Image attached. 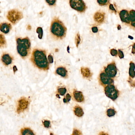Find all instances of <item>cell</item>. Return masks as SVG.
Returning <instances> with one entry per match:
<instances>
[{
    "mask_svg": "<svg viewBox=\"0 0 135 135\" xmlns=\"http://www.w3.org/2000/svg\"><path fill=\"white\" fill-rule=\"evenodd\" d=\"M31 61L36 67L39 69L43 71L49 69V63L44 50L38 49L34 50L31 57Z\"/></svg>",
    "mask_w": 135,
    "mask_h": 135,
    "instance_id": "1",
    "label": "cell"
},
{
    "mask_svg": "<svg viewBox=\"0 0 135 135\" xmlns=\"http://www.w3.org/2000/svg\"><path fill=\"white\" fill-rule=\"evenodd\" d=\"M50 30L53 37L58 39H62L66 36L67 28L57 17H55L52 21Z\"/></svg>",
    "mask_w": 135,
    "mask_h": 135,
    "instance_id": "2",
    "label": "cell"
},
{
    "mask_svg": "<svg viewBox=\"0 0 135 135\" xmlns=\"http://www.w3.org/2000/svg\"><path fill=\"white\" fill-rule=\"evenodd\" d=\"M17 51L22 58H25L29 56L31 52V46L30 39L28 37L16 39Z\"/></svg>",
    "mask_w": 135,
    "mask_h": 135,
    "instance_id": "3",
    "label": "cell"
},
{
    "mask_svg": "<svg viewBox=\"0 0 135 135\" xmlns=\"http://www.w3.org/2000/svg\"><path fill=\"white\" fill-rule=\"evenodd\" d=\"M23 18L22 13L18 10H11L8 12L7 15L8 20L14 24L17 23Z\"/></svg>",
    "mask_w": 135,
    "mask_h": 135,
    "instance_id": "4",
    "label": "cell"
},
{
    "mask_svg": "<svg viewBox=\"0 0 135 135\" xmlns=\"http://www.w3.org/2000/svg\"><path fill=\"white\" fill-rule=\"evenodd\" d=\"M105 92L106 96L112 100H115L118 97V91L113 85L107 86L105 88Z\"/></svg>",
    "mask_w": 135,
    "mask_h": 135,
    "instance_id": "5",
    "label": "cell"
},
{
    "mask_svg": "<svg viewBox=\"0 0 135 135\" xmlns=\"http://www.w3.org/2000/svg\"><path fill=\"white\" fill-rule=\"evenodd\" d=\"M69 4L72 9L80 12H84L86 6L84 1L80 0H71L69 1Z\"/></svg>",
    "mask_w": 135,
    "mask_h": 135,
    "instance_id": "6",
    "label": "cell"
},
{
    "mask_svg": "<svg viewBox=\"0 0 135 135\" xmlns=\"http://www.w3.org/2000/svg\"><path fill=\"white\" fill-rule=\"evenodd\" d=\"M30 101L26 97H22L18 101L16 111L18 114L25 111L28 107L30 104Z\"/></svg>",
    "mask_w": 135,
    "mask_h": 135,
    "instance_id": "7",
    "label": "cell"
},
{
    "mask_svg": "<svg viewBox=\"0 0 135 135\" xmlns=\"http://www.w3.org/2000/svg\"><path fill=\"white\" fill-rule=\"evenodd\" d=\"M105 73L111 78L114 77L117 73V69L113 63L109 64L105 70Z\"/></svg>",
    "mask_w": 135,
    "mask_h": 135,
    "instance_id": "8",
    "label": "cell"
},
{
    "mask_svg": "<svg viewBox=\"0 0 135 135\" xmlns=\"http://www.w3.org/2000/svg\"><path fill=\"white\" fill-rule=\"evenodd\" d=\"M100 80L102 83L104 85H110L114 82L113 80L104 73L101 74Z\"/></svg>",
    "mask_w": 135,
    "mask_h": 135,
    "instance_id": "9",
    "label": "cell"
},
{
    "mask_svg": "<svg viewBox=\"0 0 135 135\" xmlns=\"http://www.w3.org/2000/svg\"><path fill=\"white\" fill-rule=\"evenodd\" d=\"M121 20L122 21L126 23H128L130 22V16L128 12L126 10H122L120 11L119 14Z\"/></svg>",
    "mask_w": 135,
    "mask_h": 135,
    "instance_id": "10",
    "label": "cell"
},
{
    "mask_svg": "<svg viewBox=\"0 0 135 135\" xmlns=\"http://www.w3.org/2000/svg\"><path fill=\"white\" fill-rule=\"evenodd\" d=\"M73 96L74 100L78 102H82L84 100V95L80 91L74 90L73 92Z\"/></svg>",
    "mask_w": 135,
    "mask_h": 135,
    "instance_id": "11",
    "label": "cell"
},
{
    "mask_svg": "<svg viewBox=\"0 0 135 135\" xmlns=\"http://www.w3.org/2000/svg\"><path fill=\"white\" fill-rule=\"evenodd\" d=\"M12 26L10 24L7 23H2L0 24V31L3 33L7 34L11 30Z\"/></svg>",
    "mask_w": 135,
    "mask_h": 135,
    "instance_id": "12",
    "label": "cell"
},
{
    "mask_svg": "<svg viewBox=\"0 0 135 135\" xmlns=\"http://www.w3.org/2000/svg\"><path fill=\"white\" fill-rule=\"evenodd\" d=\"M1 60L4 64L7 66L12 63V59L9 54L5 53L2 55Z\"/></svg>",
    "mask_w": 135,
    "mask_h": 135,
    "instance_id": "13",
    "label": "cell"
},
{
    "mask_svg": "<svg viewBox=\"0 0 135 135\" xmlns=\"http://www.w3.org/2000/svg\"><path fill=\"white\" fill-rule=\"evenodd\" d=\"M56 72L57 74L63 77H67L68 76L67 70L64 67H58L56 70Z\"/></svg>",
    "mask_w": 135,
    "mask_h": 135,
    "instance_id": "14",
    "label": "cell"
},
{
    "mask_svg": "<svg viewBox=\"0 0 135 135\" xmlns=\"http://www.w3.org/2000/svg\"><path fill=\"white\" fill-rule=\"evenodd\" d=\"M74 114L78 117H81L84 115V111L81 107L79 106H76L74 108Z\"/></svg>",
    "mask_w": 135,
    "mask_h": 135,
    "instance_id": "15",
    "label": "cell"
},
{
    "mask_svg": "<svg viewBox=\"0 0 135 135\" xmlns=\"http://www.w3.org/2000/svg\"><path fill=\"white\" fill-rule=\"evenodd\" d=\"M20 135H35L30 128H24L20 130Z\"/></svg>",
    "mask_w": 135,
    "mask_h": 135,
    "instance_id": "16",
    "label": "cell"
},
{
    "mask_svg": "<svg viewBox=\"0 0 135 135\" xmlns=\"http://www.w3.org/2000/svg\"><path fill=\"white\" fill-rule=\"evenodd\" d=\"M81 72L83 76L86 78H89L92 75L90 70L86 67H82L81 69Z\"/></svg>",
    "mask_w": 135,
    "mask_h": 135,
    "instance_id": "17",
    "label": "cell"
},
{
    "mask_svg": "<svg viewBox=\"0 0 135 135\" xmlns=\"http://www.w3.org/2000/svg\"><path fill=\"white\" fill-rule=\"evenodd\" d=\"M130 67L129 69V74L130 76L132 78H134L135 77V65L134 63L131 62L130 64Z\"/></svg>",
    "mask_w": 135,
    "mask_h": 135,
    "instance_id": "18",
    "label": "cell"
},
{
    "mask_svg": "<svg viewBox=\"0 0 135 135\" xmlns=\"http://www.w3.org/2000/svg\"><path fill=\"white\" fill-rule=\"evenodd\" d=\"M94 19L97 22H102L104 20V16L103 14L99 12H97L95 14L94 16Z\"/></svg>",
    "mask_w": 135,
    "mask_h": 135,
    "instance_id": "19",
    "label": "cell"
},
{
    "mask_svg": "<svg viewBox=\"0 0 135 135\" xmlns=\"http://www.w3.org/2000/svg\"><path fill=\"white\" fill-rule=\"evenodd\" d=\"M130 19L131 21V25L135 27V11L132 10L130 12Z\"/></svg>",
    "mask_w": 135,
    "mask_h": 135,
    "instance_id": "20",
    "label": "cell"
},
{
    "mask_svg": "<svg viewBox=\"0 0 135 135\" xmlns=\"http://www.w3.org/2000/svg\"><path fill=\"white\" fill-rule=\"evenodd\" d=\"M116 111L114 109L110 108L107 109V114L109 117L114 116L116 114Z\"/></svg>",
    "mask_w": 135,
    "mask_h": 135,
    "instance_id": "21",
    "label": "cell"
},
{
    "mask_svg": "<svg viewBox=\"0 0 135 135\" xmlns=\"http://www.w3.org/2000/svg\"><path fill=\"white\" fill-rule=\"evenodd\" d=\"M67 90L65 88H59L58 89V92L60 95H63L66 93Z\"/></svg>",
    "mask_w": 135,
    "mask_h": 135,
    "instance_id": "22",
    "label": "cell"
},
{
    "mask_svg": "<svg viewBox=\"0 0 135 135\" xmlns=\"http://www.w3.org/2000/svg\"><path fill=\"white\" fill-rule=\"evenodd\" d=\"M37 32L39 34V38L40 39H42L43 36V30L42 28L41 27H38L37 30Z\"/></svg>",
    "mask_w": 135,
    "mask_h": 135,
    "instance_id": "23",
    "label": "cell"
},
{
    "mask_svg": "<svg viewBox=\"0 0 135 135\" xmlns=\"http://www.w3.org/2000/svg\"><path fill=\"white\" fill-rule=\"evenodd\" d=\"M0 47H2V46L4 47L6 44L5 39L4 38V36L2 35H0Z\"/></svg>",
    "mask_w": 135,
    "mask_h": 135,
    "instance_id": "24",
    "label": "cell"
},
{
    "mask_svg": "<svg viewBox=\"0 0 135 135\" xmlns=\"http://www.w3.org/2000/svg\"><path fill=\"white\" fill-rule=\"evenodd\" d=\"M71 99V96L70 95L69 93H67L65 97L63 99V102L64 103H68L70 101Z\"/></svg>",
    "mask_w": 135,
    "mask_h": 135,
    "instance_id": "25",
    "label": "cell"
},
{
    "mask_svg": "<svg viewBox=\"0 0 135 135\" xmlns=\"http://www.w3.org/2000/svg\"><path fill=\"white\" fill-rule=\"evenodd\" d=\"M82 132L79 130L74 128L71 135H82Z\"/></svg>",
    "mask_w": 135,
    "mask_h": 135,
    "instance_id": "26",
    "label": "cell"
},
{
    "mask_svg": "<svg viewBox=\"0 0 135 135\" xmlns=\"http://www.w3.org/2000/svg\"><path fill=\"white\" fill-rule=\"evenodd\" d=\"M76 44V46L78 47V45L79 44L80 42L81 41V39H80V36L79 33H78L76 35V37L75 39Z\"/></svg>",
    "mask_w": 135,
    "mask_h": 135,
    "instance_id": "27",
    "label": "cell"
},
{
    "mask_svg": "<svg viewBox=\"0 0 135 135\" xmlns=\"http://www.w3.org/2000/svg\"><path fill=\"white\" fill-rule=\"evenodd\" d=\"M43 124L45 128H49L50 126V122L49 120H45L43 121Z\"/></svg>",
    "mask_w": 135,
    "mask_h": 135,
    "instance_id": "28",
    "label": "cell"
},
{
    "mask_svg": "<svg viewBox=\"0 0 135 135\" xmlns=\"http://www.w3.org/2000/svg\"><path fill=\"white\" fill-rule=\"evenodd\" d=\"M111 53L112 56H116V55L117 54V51L116 50L114 49H111Z\"/></svg>",
    "mask_w": 135,
    "mask_h": 135,
    "instance_id": "29",
    "label": "cell"
},
{
    "mask_svg": "<svg viewBox=\"0 0 135 135\" xmlns=\"http://www.w3.org/2000/svg\"><path fill=\"white\" fill-rule=\"evenodd\" d=\"M46 2L50 5H53L56 3V0H46Z\"/></svg>",
    "mask_w": 135,
    "mask_h": 135,
    "instance_id": "30",
    "label": "cell"
},
{
    "mask_svg": "<svg viewBox=\"0 0 135 135\" xmlns=\"http://www.w3.org/2000/svg\"><path fill=\"white\" fill-rule=\"evenodd\" d=\"M48 61L50 63H53V58L51 55L50 54L48 55Z\"/></svg>",
    "mask_w": 135,
    "mask_h": 135,
    "instance_id": "31",
    "label": "cell"
},
{
    "mask_svg": "<svg viewBox=\"0 0 135 135\" xmlns=\"http://www.w3.org/2000/svg\"><path fill=\"white\" fill-rule=\"evenodd\" d=\"M118 56H119L120 59L123 58H124V57L123 53L120 50H118Z\"/></svg>",
    "mask_w": 135,
    "mask_h": 135,
    "instance_id": "32",
    "label": "cell"
},
{
    "mask_svg": "<svg viewBox=\"0 0 135 135\" xmlns=\"http://www.w3.org/2000/svg\"><path fill=\"white\" fill-rule=\"evenodd\" d=\"M97 2H98L99 4H102V5H104V4H105L107 2H108V0H97Z\"/></svg>",
    "mask_w": 135,
    "mask_h": 135,
    "instance_id": "33",
    "label": "cell"
},
{
    "mask_svg": "<svg viewBox=\"0 0 135 135\" xmlns=\"http://www.w3.org/2000/svg\"><path fill=\"white\" fill-rule=\"evenodd\" d=\"M92 31L93 32H97L98 31V29L96 27H92Z\"/></svg>",
    "mask_w": 135,
    "mask_h": 135,
    "instance_id": "34",
    "label": "cell"
},
{
    "mask_svg": "<svg viewBox=\"0 0 135 135\" xmlns=\"http://www.w3.org/2000/svg\"><path fill=\"white\" fill-rule=\"evenodd\" d=\"M109 8H110V9L111 10H112L116 12V11L115 10V9H114V7L113 6V4H110V6H109Z\"/></svg>",
    "mask_w": 135,
    "mask_h": 135,
    "instance_id": "35",
    "label": "cell"
},
{
    "mask_svg": "<svg viewBox=\"0 0 135 135\" xmlns=\"http://www.w3.org/2000/svg\"><path fill=\"white\" fill-rule=\"evenodd\" d=\"M132 53H135V43L132 47Z\"/></svg>",
    "mask_w": 135,
    "mask_h": 135,
    "instance_id": "36",
    "label": "cell"
},
{
    "mask_svg": "<svg viewBox=\"0 0 135 135\" xmlns=\"http://www.w3.org/2000/svg\"><path fill=\"white\" fill-rule=\"evenodd\" d=\"M99 135H109L107 133H105V132H102L99 134Z\"/></svg>",
    "mask_w": 135,
    "mask_h": 135,
    "instance_id": "37",
    "label": "cell"
},
{
    "mask_svg": "<svg viewBox=\"0 0 135 135\" xmlns=\"http://www.w3.org/2000/svg\"><path fill=\"white\" fill-rule=\"evenodd\" d=\"M13 70H14V73L16 72V71H17V67H16V66H14V67H13Z\"/></svg>",
    "mask_w": 135,
    "mask_h": 135,
    "instance_id": "38",
    "label": "cell"
},
{
    "mask_svg": "<svg viewBox=\"0 0 135 135\" xmlns=\"http://www.w3.org/2000/svg\"><path fill=\"white\" fill-rule=\"evenodd\" d=\"M118 30H120V29H121V27H120V25H118Z\"/></svg>",
    "mask_w": 135,
    "mask_h": 135,
    "instance_id": "39",
    "label": "cell"
},
{
    "mask_svg": "<svg viewBox=\"0 0 135 135\" xmlns=\"http://www.w3.org/2000/svg\"><path fill=\"white\" fill-rule=\"evenodd\" d=\"M128 37H129V38H130V39H133V37H131V36H128Z\"/></svg>",
    "mask_w": 135,
    "mask_h": 135,
    "instance_id": "40",
    "label": "cell"
},
{
    "mask_svg": "<svg viewBox=\"0 0 135 135\" xmlns=\"http://www.w3.org/2000/svg\"><path fill=\"white\" fill-rule=\"evenodd\" d=\"M50 135H53V134L52 133H50Z\"/></svg>",
    "mask_w": 135,
    "mask_h": 135,
    "instance_id": "41",
    "label": "cell"
}]
</instances>
